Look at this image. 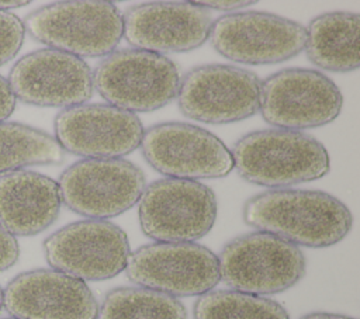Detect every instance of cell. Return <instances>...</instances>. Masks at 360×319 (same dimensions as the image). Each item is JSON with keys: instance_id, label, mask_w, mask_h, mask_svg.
Listing matches in <instances>:
<instances>
[{"instance_id": "6da1fadb", "label": "cell", "mask_w": 360, "mask_h": 319, "mask_svg": "<svg viewBox=\"0 0 360 319\" xmlns=\"http://www.w3.org/2000/svg\"><path fill=\"white\" fill-rule=\"evenodd\" d=\"M246 225L294 246L329 247L343 240L353 225L350 209L319 190L278 188L250 197L242 209Z\"/></svg>"}, {"instance_id": "7a4b0ae2", "label": "cell", "mask_w": 360, "mask_h": 319, "mask_svg": "<svg viewBox=\"0 0 360 319\" xmlns=\"http://www.w3.org/2000/svg\"><path fill=\"white\" fill-rule=\"evenodd\" d=\"M233 169L248 183L287 187L325 177L328 149L314 136L291 129H262L243 135L232 150Z\"/></svg>"}, {"instance_id": "3957f363", "label": "cell", "mask_w": 360, "mask_h": 319, "mask_svg": "<svg viewBox=\"0 0 360 319\" xmlns=\"http://www.w3.org/2000/svg\"><path fill=\"white\" fill-rule=\"evenodd\" d=\"M25 31L51 49L77 58L107 56L124 37V18L110 1H56L30 13Z\"/></svg>"}, {"instance_id": "277c9868", "label": "cell", "mask_w": 360, "mask_h": 319, "mask_svg": "<svg viewBox=\"0 0 360 319\" xmlns=\"http://www.w3.org/2000/svg\"><path fill=\"white\" fill-rule=\"evenodd\" d=\"M180 72L165 55L143 49L114 51L93 72V87L112 107L150 112L169 104L179 91Z\"/></svg>"}, {"instance_id": "5b68a950", "label": "cell", "mask_w": 360, "mask_h": 319, "mask_svg": "<svg viewBox=\"0 0 360 319\" xmlns=\"http://www.w3.org/2000/svg\"><path fill=\"white\" fill-rule=\"evenodd\" d=\"M218 264L221 280L229 288L260 297L292 288L307 266L298 246L260 230L229 240Z\"/></svg>"}, {"instance_id": "8992f818", "label": "cell", "mask_w": 360, "mask_h": 319, "mask_svg": "<svg viewBox=\"0 0 360 319\" xmlns=\"http://www.w3.org/2000/svg\"><path fill=\"white\" fill-rule=\"evenodd\" d=\"M138 202L141 229L156 242L198 240L212 229L218 211L208 185L170 177L145 187Z\"/></svg>"}, {"instance_id": "52a82bcc", "label": "cell", "mask_w": 360, "mask_h": 319, "mask_svg": "<svg viewBox=\"0 0 360 319\" xmlns=\"http://www.w3.org/2000/svg\"><path fill=\"white\" fill-rule=\"evenodd\" d=\"M342 107L339 87L314 69H283L260 83L259 111L266 122L280 129L323 126L339 117Z\"/></svg>"}, {"instance_id": "ba28073f", "label": "cell", "mask_w": 360, "mask_h": 319, "mask_svg": "<svg viewBox=\"0 0 360 319\" xmlns=\"http://www.w3.org/2000/svg\"><path fill=\"white\" fill-rule=\"evenodd\" d=\"M127 277L138 287L170 297H194L221 281L218 256L194 242H155L128 257Z\"/></svg>"}, {"instance_id": "9c48e42d", "label": "cell", "mask_w": 360, "mask_h": 319, "mask_svg": "<svg viewBox=\"0 0 360 319\" xmlns=\"http://www.w3.org/2000/svg\"><path fill=\"white\" fill-rule=\"evenodd\" d=\"M62 204L90 219H105L132 208L145 190V174L125 159H83L58 181Z\"/></svg>"}, {"instance_id": "30bf717a", "label": "cell", "mask_w": 360, "mask_h": 319, "mask_svg": "<svg viewBox=\"0 0 360 319\" xmlns=\"http://www.w3.org/2000/svg\"><path fill=\"white\" fill-rule=\"evenodd\" d=\"M48 264L82 281H103L125 270L131 254L127 233L104 219H84L53 232L44 242Z\"/></svg>"}, {"instance_id": "8fae6325", "label": "cell", "mask_w": 360, "mask_h": 319, "mask_svg": "<svg viewBox=\"0 0 360 319\" xmlns=\"http://www.w3.org/2000/svg\"><path fill=\"white\" fill-rule=\"evenodd\" d=\"M260 80L246 69L210 63L191 69L180 80V112L204 124H231L259 111Z\"/></svg>"}, {"instance_id": "7c38bea8", "label": "cell", "mask_w": 360, "mask_h": 319, "mask_svg": "<svg viewBox=\"0 0 360 319\" xmlns=\"http://www.w3.org/2000/svg\"><path fill=\"white\" fill-rule=\"evenodd\" d=\"M139 148L150 167L170 178H221L233 170L225 143L212 132L187 122H162L148 128Z\"/></svg>"}, {"instance_id": "4fadbf2b", "label": "cell", "mask_w": 360, "mask_h": 319, "mask_svg": "<svg viewBox=\"0 0 360 319\" xmlns=\"http://www.w3.org/2000/svg\"><path fill=\"white\" fill-rule=\"evenodd\" d=\"M212 48L245 65H274L298 55L305 46V27L266 11L231 13L212 22Z\"/></svg>"}, {"instance_id": "5bb4252c", "label": "cell", "mask_w": 360, "mask_h": 319, "mask_svg": "<svg viewBox=\"0 0 360 319\" xmlns=\"http://www.w3.org/2000/svg\"><path fill=\"white\" fill-rule=\"evenodd\" d=\"M55 139L84 159H121L139 148L143 125L136 114L110 104H80L62 110L53 121Z\"/></svg>"}, {"instance_id": "9a60e30c", "label": "cell", "mask_w": 360, "mask_h": 319, "mask_svg": "<svg viewBox=\"0 0 360 319\" xmlns=\"http://www.w3.org/2000/svg\"><path fill=\"white\" fill-rule=\"evenodd\" d=\"M7 82L15 100L63 110L84 104L94 90L93 72L83 59L51 48L18 59Z\"/></svg>"}, {"instance_id": "2e32d148", "label": "cell", "mask_w": 360, "mask_h": 319, "mask_svg": "<svg viewBox=\"0 0 360 319\" xmlns=\"http://www.w3.org/2000/svg\"><path fill=\"white\" fill-rule=\"evenodd\" d=\"M14 319H97L98 304L89 285L53 268L18 274L3 291Z\"/></svg>"}, {"instance_id": "e0dca14e", "label": "cell", "mask_w": 360, "mask_h": 319, "mask_svg": "<svg viewBox=\"0 0 360 319\" xmlns=\"http://www.w3.org/2000/svg\"><path fill=\"white\" fill-rule=\"evenodd\" d=\"M124 37L136 49L155 53L188 52L208 38L212 18L194 1H150L129 7Z\"/></svg>"}, {"instance_id": "ac0fdd59", "label": "cell", "mask_w": 360, "mask_h": 319, "mask_svg": "<svg viewBox=\"0 0 360 319\" xmlns=\"http://www.w3.org/2000/svg\"><path fill=\"white\" fill-rule=\"evenodd\" d=\"M60 207L53 178L25 169L0 176V226L14 237L45 230L56 221Z\"/></svg>"}, {"instance_id": "d6986e66", "label": "cell", "mask_w": 360, "mask_h": 319, "mask_svg": "<svg viewBox=\"0 0 360 319\" xmlns=\"http://www.w3.org/2000/svg\"><path fill=\"white\" fill-rule=\"evenodd\" d=\"M360 15L352 11L325 13L305 28V52L318 67L347 73L359 69Z\"/></svg>"}, {"instance_id": "ffe728a7", "label": "cell", "mask_w": 360, "mask_h": 319, "mask_svg": "<svg viewBox=\"0 0 360 319\" xmlns=\"http://www.w3.org/2000/svg\"><path fill=\"white\" fill-rule=\"evenodd\" d=\"M60 162L63 149L52 135L18 122H0V176Z\"/></svg>"}, {"instance_id": "44dd1931", "label": "cell", "mask_w": 360, "mask_h": 319, "mask_svg": "<svg viewBox=\"0 0 360 319\" xmlns=\"http://www.w3.org/2000/svg\"><path fill=\"white\" fill-rule=\"evenodd\" d=\"M97 319H187V311L174 297L138 285L118 287L98 305Z\"/></svg>"}, {"instance_id": "7402d4cb", "label": "cell", "mask_w": 360, "mask_h": 319, "mask_svg": "<svg viewBox=\"0 0 360 319\" xmlns=\"http://www.w3.org/2000/svg\"><path fill=\"white\" fill-rule=\"evenodd\" d=\"M194 319H290L278 302L235 289H212L198 297Z\"/></svg>"}, {"instance_id": "603a6c76", "label": "cell", "mask_w": 360, "mask_h": 319, "mask_svg": "<svg viewBox=\"0 0 360 319\" xmlns=\"http://www.w3.org/2000/svg\"><path fill=\"white\" fill-rule=\"evenodd\" d=\"M24 38V22L13 13L0 11V66L15 58Z\"/></svg>"}, {"instance_id": "cb8c5ba5", "label": "cell", "mask_w": 360, "mask_h": 319, "mask_svg": "<svg viewBox=\"0 0 360 319\" xmlns=\"http://www.w3.org/2000/svg\"><path fill=\"white\" fill-rule=\"evenodd\" d=\"M20 256L17 239L0 226V273L15 264Z\"/></svg>"}, {"instance_id": "d4e9b609", "label": "cell", "mask_w": 360, "mask_h": 319, "mask_svg": "<svg viewBox=\"0 0 360 319\" xmlns=\"http://www.w3.org/2000/svg\"><path fill=\"white\" fill-rule=\"evenodd\" d=\"M15 97L8 86L7 79L0 74V122H4L15 108Z\"/></svg>"}, {"instance_id": "484cf974", "label": "cell", "mask_w": 360, "mask_h": 319, "mask_svg": "<svg viewBox=\"0 0 360 319\" xmlns=\"http://www.w3.org/2000/svg\"><path fill=\"white\" fill-rule=\"evenodd\" d=\"M200 7L219 10V11H233L243 7H249L253 4V1H194Z\"/></svg>"}, {"instance_id": "4316f807", "label": "cell", "mask_w": 360, "mask_h": 319, "mask_svg": "<svg viewBox=\"0 0 360 319\" xmlns=\"http://www.w3.org/2000/svg\"><path fill=\"white\" fill-rule=\"evenodd\" d=\"M300 319H354V318L339 315V313H330V312H312Z\"/></svg>"}, {"instance_id": "83f0119b", "label": "cell", "mask_w": 360, "mask_h": 319, "mask_svg": "<svg viewBox=\"0 0 360 319\" xmlns=\"http://www.w3.org/2000/svg\"><path fill=\"white\" fill-rule=\"evenodd\" d=\"M28 1H18V0H1L0 1V11H6L8 8H18V7H22V6H27Z\"/></svg>"}, {"instance_id": "f1b7e54d", "label": "cell", "mask_w": 360, "mask_h": 319, "mask_svg": "<svg viewBox=\"0 0 360 319\" xmlns=\"http://www.w3.org/2000/svg\"><path fill=\"white\" fill-rule=\"evenodd\" d=\"M1 309H3V289L0 287V312H1Z\"/></svg>"}, {"instance_id": "f546056e", "label": "cell", "mask_w": 360, "mask_h": 319, "mask_svg": "<svg viewBox=\"0 0 360 319\" xmlns=\"http://www.w3.org/2000/svg\"><path fill=\"white\" fill-rule=\"evenodd\" d=\"M10 319H14V318H10Z\"/></svg>"}]
</instances>
